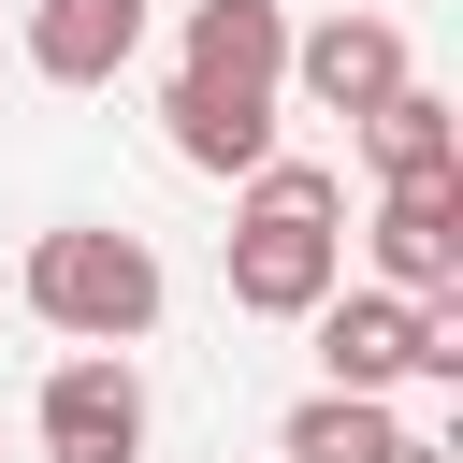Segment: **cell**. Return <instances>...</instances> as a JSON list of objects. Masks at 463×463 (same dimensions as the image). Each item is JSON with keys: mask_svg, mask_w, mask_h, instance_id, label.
Wrapping results in <instances>:
<instances>
[{"mask_svg": "<svg viewBox=\"0 0 463 463\" xmlns=\"http://www.w3.org/2000/svg\"><path fill=\"white\" fill-rule=\"evenodd\" d=\"M347 174L333 159H260L232 203V304L246 318H304L318 289H347Z\"/></svg>", "mask_w": 463, "mask_h": 463, "instance_id": "6da1fadb", "label": "cell"}, {"mask_svg": "<svg viewBox=\"0 0 463 463\" xmlns=\"http://www.w3.org/2000/svg\"><path fill=\"white\" fill-rule=\"evenodd\" d=\"M29 318L72 333V347H130V333H159V246H145V232H101V217L43 232V246H29Z\"/></svg>", "mask_w": 463, "mask_h": 463, "instance_id": "7a4b0ae2", "label": "cell"}, {"mask_svg": "<svg viewBox=\"0 0 463 463\" xmlns=\"http://www.w3.org/2000/svg\"><path fill=\"white\" fill-rule=\"evenodd\" d=\"M43 463H145V376H130V347H72L43 376Z\"/></svg>", "mask_w": 463, "mask_h": 463, "instance_id": "3957f363", "label": "cell"}, {"mask_svg": "<svg viewBox=\"0 0 463 463\" xmlns=\"http://www.w3.org/2000/svg\"><path fill=\"white\" fill-rule=\"evenodd\" d=\"M304 333H318V391H391V376H420V304H405V289H318Z\"/></svg>", "mask_w": 463, "mask_h": 463, "instance_id": "277c9868", "label": "cell"}, {"mask_svg": "<svg viewBox=\"0 0 463 463\" xmlns=\"http://www.w3.org/2000/svg\"><path fill=\"white\" fill-rule=\"evenodd\" d=\"M174 87L275 101V87H289V0H188V58H174Z\"/></svg>", "mask_w": 463, "mask_h": 463, "instance_id": "5b68a950", "label": "cell"}, {"mask_svg": "<svg viewBox=\"0 0 463 463\" xmlns=\"http://www.w3.org/2000/svg\"><path fill=\"white\" fill-rule=\"evenodd\" d=\"M289 87L318 116H376L405 87V29L391 14H318V29H289Z\"/></svg>", "mask_w": 463, "mask_h": 463, "instance_id": "8992f818", "label": "cell"}, {"mask_svg": "<svg viewBox=\"0 0 463 463\" xmlns=\"http://www.w3.org/2000/svg\"><path fill=\"white\" fill-rule=\"evenodd\" d=\"M376 289H463V174H420V188H376Z\"/></svg>", "mask_w": 463, "mask_h": 463, "instance_id": "52a82bcc", "label": "cell"}, {"mask_svg": "<svg viewBox=\"0 0 463 463\" xmlns=\"http://www.w3.org/2000/svg\"><path fill=\"white\" fill-rule=\"evenodd\" d=\"M145 58V0H29V72L43 87H116Z\"/></svg>", "mask_w": 463, "mask_h": 463, "instance_id": "ba28073f", "label": "cell"}, {"mask_svg": "<svg viewBox=\"0 0 463 463\" xmlns=\"http://www.w3.org/2000/svg\"><path fill=\"white\" fill-rule=\"evenodd\" d=\"M159 145L188 174H260L275 159V101H217V87H159Z\"/></svg>", "mask_w": 463, "mask_h": 463, "instance_id": "9c48e42d", "label": "cell"}, {"mask_svg": "<svg viewBox=\"0 0 463 463\" xmlns=\"http://www.w3.org/2000/svg\"><path fill=\"white\" fill-rule=\"evenodd\" d=\"M347 130H362L376 188H420V174H463V116H449V101L420 87V72H405V87L376 101V116H347Z\"/></svg>", "mask_w": 463, "mask_h": 463, "instance_id": "30bf717a", "label": "cell"}, {"mask_svg": "<svg viewBox=\"0 0 463 463\" xmlns=\"http://www.w3.org/2000/svg\"><path fill=\"white\" fill-rule=\"evenodd\" d=\"M391 434H405V420H391V391H304L275 449H289V463H376Z\"/></svg>", "mask_w": 463, "mask_h": 463, "instance_id": "8fae6325", "label": "cell"}, {"mask_svg": "<svg viewBox=\"0 0 463 463\" xmlns=\"http://www.w3.org/2000/svg\"><path fill=\"white\" fill-rule=\"evenodd\" d=\"M376 463H449V449H434V434H391V449H376Z\"/></svg>", "mask_w": 463, "mask_h": 463, "instance_id": "7c38bea8", "label": "cell"}]
</instances>
